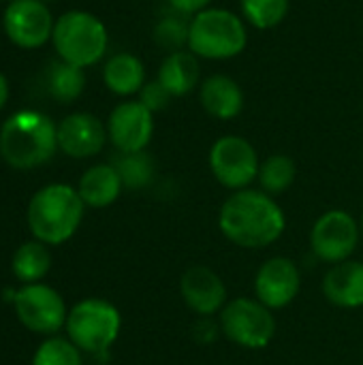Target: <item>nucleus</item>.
<instances>
[{"label":"nucleus","mask_w":363,"mask_h":365,"mask_svg":"<svg viewBox=\"0 0 363 365\" xmlns=\"http://www.w3.org/2000/svg\"><path fill=\"white\" fill-rule=\"evenodd\" d=\"M15 312L24 327L34 334H56L62 325H66V306L60 293L47 284H26L13 297Z\"/></svg>","instance_id":"9d476101"},{"label":"nucleus","mask_w":363,"mask_h":365,"mask_svg":"<svg viewBox=\"0 0 363 365\" xmlns=\"http://www.w3.org/2000/svg\"><path fill=\"white\" fill-rule=\"evenodd\" d=\"M83 207L77 188L68 184H49L41 188L28 205V225L43 244L58 246L75 235L83 220Z\"/></svg>","instance_id":"7ed1b4c3"},{"label":"nucleus","mask_w":363,"mask_h":365,"mask_svg":"<svg viewBox=\"0 0 363 365\" xmlns=\"http://www.w3.org/2000/svg\"><path fill=\"white\" fill-rule=\"evenodd\" d=\"M171 94H169V90L158 81V79H152V81H145L143 83V88H141V92H139V103H143L152 113H156V111H163L169 103H171Z\"/></svg>","instance_id":"cd10ccee"},{"label":"nucleus","mask_w":363,"mask_h":365,"mask_svg":"<svg viewBox=\"0 0 363 365\" xmlns=\"http://www.w3.org/2000/svg\"><path fill=\"white\" fill-rule=\"evenodd\" d=\"M321 291L329 304L344 310L363 306V261H342L323 276Z\"/></svg>","instance_id":"dca6fc26"},{"label":"nucleus","mask_w":363,"mask_h":365,"mask_svg":"<svg viewBox=\"0 0 363 365\" xmlns=\"http://www.w3.org/2000/svg\"><path fill=\"white\" fill-rule=\"evenodd\" d=\"M51 267V255L43 242H26L13 255V274L24 284H34Z\"/></svg>","instance_id":"5701e85b"},{"label":"nucleus","mask_w":363,"mask_h":365,"mask_svg":"<svg viewBox=\"0 0 363 365\" xmlns=\"http://www.w3.org/2000/svg\"><path fill=\"white\" fill-rule=\"evenodd\" d=\"M4 32L21 49H39L53 34L51 11L43 0H13L4 9Z\"/></svg>","instance_id":"9b49d317"},{"label":"nucleus","mask_w":363,"mask_h":365,"mask_svg":"<svg viewBox=\"0 0 363 365\" xmlns=\"http://www.w3.org/2000/svg\"><path fill=\"white\" fill-rule=\"evenodd\" d=\"M103 81L118 96L139 94L145 83V66L135 53H116L103 66Z\"/></svg>","instance_id":"aec40b11"},{"label":"nucleus","mask_w":363,"mask_h":365,"mask_svg":"<svg viewBox=\"0 0 363 365\" xmlns=\"http://www.w3.org/2000/svg\"><path fill=\"white\" fill-rule=\"evenodd\" d=\"M218 229L231 244L257 250L267 248L282 237L287 216L267 192L244 188L233 192L220 205Z\"/></svg>","instance_id":"f257e3e1"},{"label":"nucleus","mask_w":363,"mask_h":365,"mask_svg":"<svg viewBox=\"0 0 363 365\" xmlns=\"http://www.w3.org/2000/svg\"><path fill=\"white\" fill-rule=\"evenodd\" d=\"M124 184V188L131 190H141L154 182L156 175V165L154 158L141 150V152H118V156L111 163Z\"/></svg>","instance_id":"4be33fe9"},{"label":"nucleus","mask_w":363,"mask_h":365,"mask_svg":"<svg viewBox=\"0 0 363 365\" xmlns=\"http://www.w3.org/2000/svg\"><path fill=\"white\" fill-rule=\"evenodd\" d=\"M201 77V66L199 58L190 49H180L173 53H167L165 60L158 66L156 79L169 90V94L175 96H186L193 92L199 83Z\"/></svg>","instance_id":"a211bd4d"},{"label":"nucleus","mask_w":363,"mask_h":365,"mask_svg":"<svg viewBox=\"0 0 363 365\" xmlns=\"http://www.w3.org/2000/svg\"><path fill=\"white\" fill-rule=\"evenodd\" d=\"M362 240V227L353 214L329 210L321 214L310 229V248L323 263L336 265L349 261Z\"/></svg>","instance_id":"1a4fd4ad"},{"label":"nucleus","mask_w":363,"mask_h":365,"mask_svg":"<svg viewBox=\"0 0 363 365\" xmlns=\"http://www.w3.org/2000/svg\"><path fill=\"white\" fill-rule=\"evenodd\" d=\"M51 41L60 60L86 68L105 56L109 36L105 24L96 15L75 9L56 19Z\"/></svg>","instance_id":"39448f33"},{"label":"nucleus","mask_w":363,"mask_h":365,"mask_svg":"<svg viewBox=\"0 0 363 365\" xmlns=\"http://www.w3.org/2000/svg\"><path fill=\"white\" fill-rule=\"evenodd\" d=\"M43 2H51V0H43Z\"/></svg>","instance_id":"473e14b6"},{"label":"nucleus","mask_w":363,"mask_h":365,"mask_svg":"<svg viewBox=\"0 0 363 365\" xmlns=\"http://www.w3.org/2000/svg\"><path fill=\"white\" fill-rule=\"evenodd\" d=\"M180 293L186 308L197 317H218L229 302L223 278L205 265H193L182 274Z\"/></svg>","instance_id":"4468645a"},{"label":"nucleus","mask_w":363,"mask_h":365,"mask_svg":"<svg viewBox=\"0 0 363 365\" xmlns=\"http://www.w3.org/2000/svg\"><path fill=\"white\" fill-rule=\"evenodd\" d=\"M242 17L252 28L272 30L285 21L291 9V0H240Z\"/></svg>","instance_id":"393cba45"},{"label":"nucleus","mask_w":363,"mask_h":365,"mask_svg":"<svg viewBox=\"0 0 363 365\" xmlns=\"http://www.w3.org/2000/svg\"><path fill=\"white\" fill-rule=\"evenodd\" d=\"M210 2L212 0H169L173 11H178L182 15H197L205 9H210Z\"/></svg>","instance_id":"c756f323"},{"label":"nucleus","mask_w":363,"mask_h":365,"mask_svg":"<svg viewBox=\"0 0 363 365\" xmlns=\"http://www.w3.org/2000/svg\"><path fill=\"white\" fill-rule=\"evenodd\" d=\"M220 331L233 344L261 351L276 338V317L274 310L263 306L257 297H237L227 302L218 314Z\"/></svg>","instance_id":"0eeeda50"},{"label":"nucleus","mask_w":363,"mask_h":365,"mask_svg":"<svg viewBox=\"0 0 363 365\" xmlns=\"http://www.w3.org/2000/svg\"><path fill=\"white\" fill-rule=\"evenodd\" d=\"M210 169L216 182L233 192L248 188L259 178V154L255 145L240 135H225L210 148Z\"/></svg>","instance_id":"6e6552de"},{"label":"nucleus","mask_w":363,"mask_h":365,"mask_svg":"<svg viewBox=\"0 0 363 365\" xmlns=\"http://www.w3.org/2000/svg\"><path fill=\"white\" fill-rule=\"evenodd\" d=\"M199 101L212 118L233 120L244 109V90L233 77L216 73L201 81Z\"/></svg>","instance_id":"f3484780"},{"label":"nucleus","mask_w":363,"mask_h":365,"mask_svg":"<svg viewBox=\"0 0 363 365\" xmlns=\"http://www.w3.org/2000/svg\"><path fill=\"white\" fill-rule=\"evenodd\" d=\"M86 88L83 68L68 64L64 60H56L47 68V92L58 103H73L81 96Z\"/></svg>","instance_id":"412c9836"},{"label":"nucleus","mask_w":363,"mask_h":365,"mask_svg":"<svg viewBox=\"0 0 363 365\" xmlns=\"http://www.w3.org/2000/svg\"><path fill=\"white\" fill-rule=\"evenodd\" d=\"M107 141V126L92 113L77 111L58 124V148L71 158L96 156Z\"/></svg>","instance_id":"2eb2a0df"},{"label":"nucleus","mask_w":363,"mask_h":365,"mask_svg":"<svg viewBox=\"0 0 363 365\" xmlns=\"http://www.w3.org/2000/svg\"><path fill=\"white\" fill-rule=\"evenodd\" d=\"M302 289V272L289 257L267 259L255 276V297L270 310H282L295 302Z\"/></svg>","instance_id":"f8f14e48"},{"label":"nucleus","mask_w":363,"mask_h":365,"mask_svg":"<svg viewBox=\"0 0 363 365\" xmlns=\"http://www.w3.org/2000/svg\"><path fill=\"white\" fill-rule=\"evenodd\" d=\"M188 34H190V21L186 19V15L173 11L163 15L156 26H154V41L167 51H180L188 47Z\"/></svg>","instance_id":"a878e982"},{"label":"nucleus","mask_w":363,"mask_h":365,"mask_svg":"<svg viewBox=\"0 0 363 365\" xmlns=\"http://www.w3.org/2000/svg\"><path fill=\"white\" fill-rule=\"evenodd\" d=\"M248 32L240 15L227 9H205L190 19L188 49L205 60H231L246 49Z\"/></svg>","instance_id":"20e7f679"},{"label":"nucleus","mask_w":363,"mask_h":365,"mask_svg":"<svg viewBox=\"0 0 363 365\" xmlns=\"http://www.w3.org/2000/svg\"><path fill=\"white\" fill-rule=\"evenodd\" d=\"M295 175H297V167L291 156L272 154L261 163L257 180L263 192H267L270 197H278L293 186Z\"/></svg>","instance_id":"b1692460"},{"label":"nucleus","mask_w":363,"mask_h":365,"mask_svg":"<svg viewBox=\"0 0 363 365\" xmlns=\"http://www.w3.org/2000/svg\"><path fill=\"white\" fill-rule=\"evenodd\" d=\"M359 227H362V235H363V214H362V220H359Z\"/></svg>","instance_id":"2f4dec72"},{"label":"nucleus","mask_w":363,"mask_h":365,"mask_svg":"<svg viewBox=\"0 0 363 365\" xmlns=\"http://www.w3.org/2000/svg\"><path fill=\"white\" fill-rule=\"evenodd\" d=\"M154 135V113L139 101H124L109 113L107 137L118 152H141Z\"/></svg>","instance_id":"ddd939ff"},{"label":"nucleus","mask_w":363,"mask_h":365,"mask_svg":"<svg viewBox=\"0 0 363 365\" xmlns=\"http://www.w3.org/2000/svg\"><path fill=\"white\" fill-rule=\"evenodd\" d=\"M124 184L113 165H94L79 180V197L88 207H107L118 201Z\"/></svg>","instance_id":"6ab92c4d"},{"label":"nucleus","mask_w":363,"mask_h":365,"mask_svg":"<svg viewBox=\"0 0 363 365\" xmlns=\"http://www.w3.org/2000/svg\"><path fill=\"white\" fill-rule=\"evenodd\" d=\"M32 365H81V355L71 340L49 338L36 349Z\"/></svg>","instance_id":"bb28decb"},{"label":"nucleus","mask_w":363,"mask_h":365,"mask_svg":"<svg viewBox=\"0 0 363 365\" xmlns=\"http://www.w3.org/2000/svg\"><path fill=\"white\" fill-rule=\"evenodd\" d=\"M220 323H214L212 317H199L197 325H195V340L201 342V344H212L218 336H220Z\"/></svg>","instance_id":"c85d7f7f"},{"label":"nucleus","mask_w":363,"mask_h":365,"mask_svg":"<svg viewBox=\"0 0 363 365\" xmlns=\"http://www.w3.org/2000/svg\"><path fill=\"white\" fill-rule=\"evenodd\" d=\"M6 2H13V0H6Z\"/></svg>","instance_id":"72a5a7b5"},{"label":"nucleus","mask_w":363,"mask_h":365,"mask_svg":"<svg viewBox=\"0 0 363 365\" xmlns=\"http://www.w3.org/2000/svg\"><path fill=\"white\" fill-rule=\"evenodd\" d=\"M122 317L118 308L105 299L90 297L73 306L66 317L71 342L86 353H105L120 336Z\"/></svg>","instance_id":"423d86ee"},{"label":"nucleus","mask_w":363,"mask_h":365,"mask_svg":"<svg viewBox=\"0 0 363 365\" xmlns=\"http://www.w3.org/2000/svg\"><path fill=\"white\" fill-rule=\"evenodd\" d=\"M9 81H6V77L0 73V109L6 105V101H9Z\"/></svg>","instance_id":"7c9ffc66"},{"label":"nucleus","mask_w":363,"mask_h":365,"mask_svg":"<svg viewBox=\"0 0 363 365\" xmlns=\"http://www.w3.org/2000/svg\"><path fill=\"white\" fill-rule=\"evenodd\" d=\"M56 150L58 126L41 111H15L0 128V154L13 169L41 167L51 160Z\"/></svg>","instance_id":"f03ea898"}]
</instances>
